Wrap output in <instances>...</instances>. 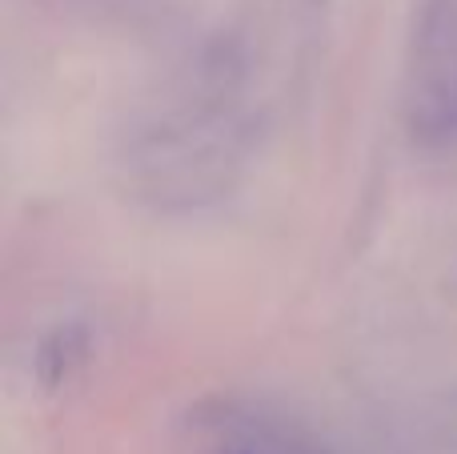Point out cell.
Listing matches in <instances>:
<instances>
[{
    "instance_id": "1",
    "label": "cell",
    "mask_w": 457,
    "mask_h": 454,
    "mask_svg": "<svg viewBox=\"0 0 457 454\" xmlns=\"http://www.w3.org/2000/svg\"><path fill=\"white\" fill-rule=\"evenodd\" d=\"M193 431L205 454H325L321 442L301 426L233 399L201 407Z\"/></svg>"
},
{
    "instance_id": "3",
    "label": "cell",
    "mask_w": 457,
    "mask_h": 454,
    "mask_svg": "<svg viewBox=\"0 0 457 454\" xmlns=\"http://www.w3.org/2000/svg\"><path fill=\"white\" fill-rule=\"evenodd\" d=\"M413 133L426 141H445L457 133V53L429 72L413 97Z\"/></svg>"
},
{
    "instance_id": "2",
    "label": "cell",
    "mask_w": 457,
    "mask_h": 454,
    "mask_svg": "<svg viewBox=\"0 0 457 454\" xmlns=\"http://www.w3.org/2000/svg\"><path fill=\"white\" fill-rule=\"evenodd\" d=\"M88 350H93V334L80 322H61L56 330H48L37 346V358H32V370H37V383L45 391H61V386L72 383L80 366L88 362Z\"/></svg>"
}]
</instances>
